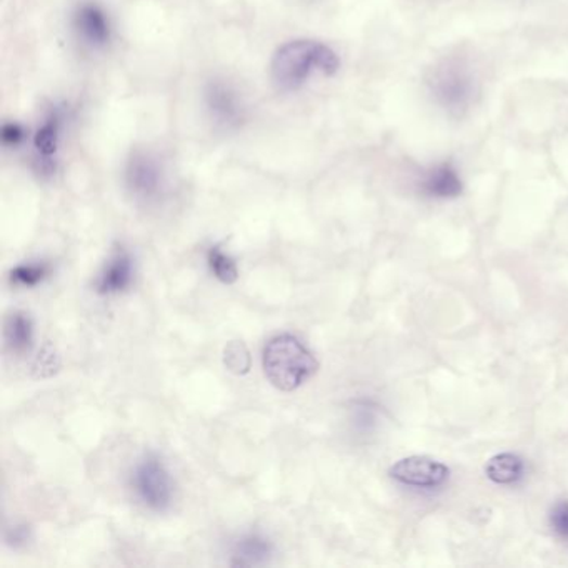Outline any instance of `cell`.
I'll list each match as a JSON object with an SVG mask.
<instances>
[{
  "instance_id": "10",
  "label": "cell",
  "mask_w": 568,
  "mask_h": 568,
  "mask_svg": "<svg viewBox=\"0 0 568 568\" xmlns=\"http://www.w3.org/2000/svg\"><path fill=\"white\" fill-rule=\"evenodd\" d=\"M133 267L132 259L124 248H117L114 256L108 259L102 269L101 275L95 282L99 294H117L126 291L132 282Z\"/></svg>"
},
{
  "instance_id": "19",
  "label": "cell",
  "mask_w": 568,
  "mask_h": 568,
  "mask_svg": "<svg viewBox=\"0 0 568 568\" xmlns=\"http://www.w3.org/2000/svg\"><path fill=\"white\" fill-rule=\"evenodd\" d=\"M22 139H24V130H22V127L18 126V124H5L4 127H2V142H4V145H18L22 142Z\"/></svg>"
},
{
  "instance_id": "6",
  "label": "cell",
  "mask_w": 568,
  "mask_h": 568,
  "mask_svg": "<svg viewBox=\"0 0 568 568\" xmlns=\"http://www.w3.org/2000/svg\"><path fill=\"white\" fill-rule=\"evenodd\" d=\"M206 105L214 122L235 127L244 120L245 105L237 90L223 80H214L206 90Z\"/></svg>"
},
{
  "instance_id": "12",
  "label": "cell",
  "mask_w": 568,
  "mask_h": 568,
  "mask_svg": "<svg viewBox=\"0 0 568 568\" xmlns=\"http://www.w3.org/2000/svg\"><path fill=\"white\" fill-rule=\"evenodd\" d=\"M272 555V545L269 540L260 535H247L238 540L234 547L235 567H256V565L267 564Z\"/></svg>"
},
{
  "instance_id": "2",
  "label": "cell",
  "mask_w": 568,
  "mask_h": 568,
  "mask_svg": "<svg viewBox=\"0 0 568 568\" xmlns=\"http://www.w3.org/2000/svg\"><path fill=\"white\" fill-rule=\"evenodd\" d=\"M266 377L281 392H294L319 371V362L299 338L291 334L270 338L262 353Z\"/></svg>"
},
{
  "instance_id": "15",
  "label": "cell",
  "mask_w": 568,
  "mask_h": 568,
  "mask_svg": "<svg viewBox=\"0 0 568 568\" xmlns=\"http://www.w3.org/2000/svg\"><path fill=\"white\" fill-rule=\"evenodd\" d=\"M207 260H209V267L210 270H212V274L216 275L222 284L231 285L237 282V263L234 262L232 257L223 254L219 247L210 248Z\"/></svg>"
},
{
  "instance_id": "18",
  "label": "cell",
  "mask_w": 568,
  "mask_h": 568,
  "mask_svg": "<svg viewBox=\"0 0 568 568\" xmlns=\"http://www.w3.org/2000/svg\"><path fill=\"white\" fill-rule=\"evenodd\" d=\"M552 527L558 535L568 539V502L557 505L552 514Z\"/></svg>"
},
{
  "instance_id": "8",
  "label": "cell",
  "mask_w": 568,
  "mask_h": 568,
  "mask_svg": "<svg viewBox=\"0 0 568 568\" xmlns=\"http://www.w3.org/2000/svg\"><path fill=\"white\" fill-rule=\"evenodd\" d=\"M74 27L89 48L102 49L111 42L112 29L107 15L95 4H82L74 15Z\"/></svg>"
},
{
  "instance_id": "11",
  "label": "cell",
  "mask_w": 568,
  "mask_h": 568,
  "mask_svg": "<svg viewBox=\"0 0 568 568\" xmlns=\"http://www.w3.org/2000/svg\"><path fill=\"white\" fill-rule=\"evenodd\" d=\"M422 191L430 197L452 198L462 192V180L450 164L434 167L422 180Z\"/></svg>"
},
{
  "instance_id": "16",
  "label": "cell",
  "mask_w": 568,
  "mask_h": 568,
  "mask_svg": "<svg viewBox=\"0 0 568 568\" xmlns=\"http://www.w3.org/2000/svg\"><path fill=\"white\" fill-rule=\"evenodd\" d=\"M223 363H225L227 371L232 372V374L245 375L250 372L253 360H250V352H248L244 343L232 340L223 349Z\"/></svg>"
},
{
  "instance_id": "20",
  "label": "cell",
  "mask_w": 568,
  "mask_h": 568,
  "mask_svg": "<svg viewBox=\"0 0 568 568\" xmlns=\"http://www.w3.org/2000/svg\"><path fill=\"white\" fill-rule=\"evenodd\" d=\"M27 539H29V527L26 526L15 527L8 533V542L14 547H17L21 543H26Z\"/></svg>"
},
{
  "instance_id": "9",
  "label": "cell",
  "mask_w": 568,
  "mask_h": 568,
  "mask_svg": "<svg viewBox=\"0 0 568 568\" xmlns=\"http://www.w3.org/2000/svg\"><path fill=\"white\" fill-rule=\"evenodd\" d=\"M62 117L61 112L54 111L42 126L37 130L34 138L36 147V160L39 172L43 176H52L57 164L59 142H61Z\"/></svg>"
},
{
  "instance_id": "5",
  "label": "cell",
  "mask_w": 568,
  "mask_h": 568,
  "mask_svg": "<svg viewBox=\"0 0 568 568\" xmlns=\"http://www.w3.org/2000/svg\"><path fill=\"white\" fill-rule=\"evenodd\" d=\"M127 188L142 201L157 197L163 191L164 170L152 152L135 151L126 170Z\"/></svg>"
},
{
  "instance_id": "13",
  "label": "cell",
  "mask_w": 568,
  "mask_h": 568,
  "mask_svg": "<svg viewBox=\"0 0 568 568\" xmlns=\"http://www.w3.org/2000/svg\"><path fill=\"white\" fill-rule=\"evenodd\" d=\"M34 325L26 313H12L5 324V343L12 352H27L33 347Z\"/></svg>"
},
{
  "instance_id": "7",
  "label": "cell",
  "mask_w": 568,
  "mask_h": 568,
  "mask_svg": "<svg viewBox=\"0 0 568 568\" xmlns=\"http://www.w3.org/2000/svg\"><path fill=\"white\" fill-rule=\"evenodd\" d=\"M390 477L397 482L412 487H434L442 486L449 477V468L440 462L428 457H409L397 462L390 468Z\"/></svg>"
},
{
  "instance_id": "14",
  "label": "cell",
  "mask_w": 568,
  "mask_h": 568,
  "mask_svg": "<svg viewBox=\"0 0 568 568\" xmlns=\"http://www.w3.org/2000/svg\"><path fill=\"white\" fill-rule=\"evenodd\" d=\"M524 474V462L514 453L496 455L487 464V475L495 483H514Z\"/></svg>"
},
{
  "instance_id": "1",
  "label": "cell",
  "mask_w": 568,
  "mask_h": 568,
  "mask_svg": "<svg viewBox=\"0 0 568 568\" xmlns=\"http://www.w3.org/2000/svg\"><path fill=\"white\" fill-rule=\"evenodd\" d=\"M340 59L334 49L319 40L297 39L284 43L270 64V77L281 92L302 89L315 74L334 76Z\"/></svg>"
},
{
  "instance_id": "3",
  "label": "cell",
  "mask_w": 568,
  "mask_h": 568,
  "mask_svg": "<svg viewBox=\"0 0 568 568\" xmlns=\"http://www.w3.org/2000/svg\"><path fill=\"white\" fill-rule=\"evenodd\" d=\"M428 86L437 104L452 116H464L477 95L474 74L462 59L452 57L440 62L431 70Z\"/></svg>"
},
{
  "instance_id": "4",
  "label": "cell",
  "mask_w": 568,
  "mask_h": 568,
  "mask_svg": "<svg viewBox=\"0 0 568 568\" xmlns=\"http://www.w3.org/2000/svg\"><path fill=\"white\" fill-rule=\"evenodd\" d=\"M133 487L147 507L166 511L172 502V480L163 462L155 457L142 461L133 474Z\"/></svg>"
},
{
  "instance_id": "17",
  "label": "cell",
  "mask_w": 568,
  "mask_h": 568,
  "mask_svg": "<svg viewBox=\"0 0 568 568\" xmlns=\"http://www.w3.org/2000/svg\"><path fill=\"white\" fill-rule=\"evenodd\" d=\"M49 275L46 263H29V266L15 267L11 272V282L18 287H36Z\"/></svg>"
}]
</instances>
